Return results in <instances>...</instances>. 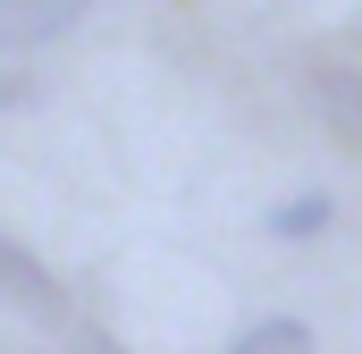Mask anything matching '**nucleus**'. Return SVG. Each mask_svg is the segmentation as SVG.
<instances>
[{
	"instance_id": "obj_1",
	"label": "nucleus",
	"mask_w": 362,
	"mask_h": 354,
	"mask_svg": "<svg viewBox=\"0 0 362 354\" xmlns=\"http://www.w3.org/2000/svg\"><path fill=\"white\" fill-rule=\"evenodd\" d=\"M0 304H8L17 321H34V329H68V321H76V304H68L59 270L42 262L34 245H17L8 228H0Z\"/></svg>"
},
{
	"instance_id": "obj_2",
	"label": "nucleus",
	"mask_w": 362,
	"mask_h": 354,
	"mask_svg": "<svg viewBox=\"0 0 362 354\" xmlns=\"http://www.w3.org/2000/svg\"><path fill=\"white\" fill-rule=\"evenodd\" d=\"M85 17H93V0H0V51L34 59V51L68 42Z\"/></svg>"
},
{
	"instance_id": "obj_3",
	"label": "nucleus",
	"mask_w": 362,
	"mask_h": 354,
	"mask_svg": "<svg viewBox=\"0 0 362 354\" xmlns=\"http://www.w3.org/2000/svg\"><path fill=\"white\" fill-rule=\"evenodd\" d=\"M329 219H337V194L312 185V194H286V202L270 211V236L278 245H312V236H329Z\"/></svg>"
},
{
	"instance_id": "obj_4",
	"label": "nucleus",
	"mask_w": 362,
	"mask_h": 354,
	"mask_svg": "<svg viewBox=\"0 0 362 354\" xmlns=\"http://www.w3.org/2000/svg\"><path fill=\"white\" fill-rule=\"evenodd\" d=\"M228 354H320V346H312V329H303L295 312H262L253 329L228 338Z\"/></svg>"
},
{
	"instance_id": "obj_5",
	"label": "nucleus",
	"mask_w": 362,
	"mask_h": 354,
	"mask_svg": "<svg viewBox=\"0 0 362 354\" xmlns=\"http://www.w3.org/2000/svg\"><path fill=\"white\" fill-rule=\"evenodd\" d=\"M320 93H337V101H362V76H320Z\"/></svg>"
}]
</instances>
